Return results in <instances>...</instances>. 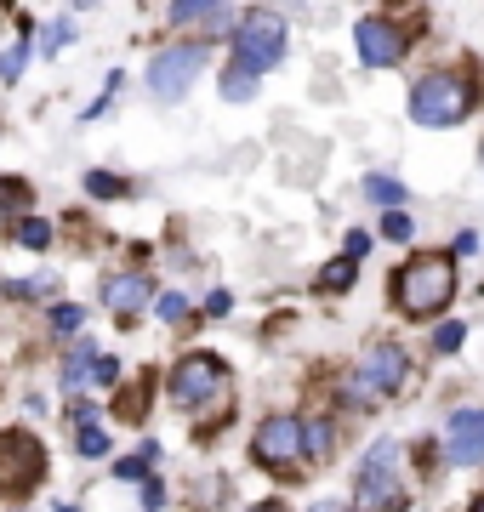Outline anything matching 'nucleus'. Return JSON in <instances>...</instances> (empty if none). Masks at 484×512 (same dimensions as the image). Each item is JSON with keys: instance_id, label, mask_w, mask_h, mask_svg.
I'll use <instances>...</instances> for the list:
<instances>
[{"instance_id": "f257e3e1", "label": "nucleus", "mask_w": 484, "mask_h": 512, "mask_svg": "<svg viewBox=\"0 0 484 512\" xmlns=\"http://www.w3.org/2000/svg\"><path fill=\"white\" fill-rule=\"evenodd\" d=\"M456 302V256L450 251H416L393 274V308L405 319H439Z\"/></svg>"}, {"instance_id": "f03ea898", "label": "nucleus", "mask_w": 484, "mask_h": 512, "mask_svg": "<svg viewBox=\"0 0 484 512\" xmlns=\"http://www.w3.org/2000/svg\"><path fill=\"white\" fill-rule=\"evenodd\" d=\"M166 399L183 410V416H223L228 399H234V370L217 353H183L166 376Z\"/></svg>"}, {"instance_id": "7ed1b4c3", "label": "nucleus", "mask_w": 484, "mask_h": 512, "mask_svg": "<svg viewBox=\"0 0 484 512\" xmlns=\"http://www.w3.org/2000/svg\"><path fill=\"white\" fill-rule=\"evenodd\" d=\"M405 507H410V484H405V467H399V444L376 439L354 467L348 512H405Z\"/></svg>"}, {"instance_id": "20e7f679", "label": "nucleus", "mask_w": 484, "mask_h": 512, "mask_svg": "<svg viewBox=\"0 0 484 512\" xmlns=\"http://www.w3.org/2000/svg\"><path fill=\"white\" fill-rule=\"evenodd\" d=\"M410 120L428 131H450L462 126L467 114H473V86H467V74L456 69H428L416 86H410Z\"/></svg>"}, {"instance_id": "39448f33", "label": "nucleus", "mask_w": 484, "mask_h": 512, "mask_svg": "<svg viewBox=\"0 0 484 512\" xmlns=\"http://www.w3.org/2000/svg\"><path fill=\"white\" fill-rule=\"evenodd\" d=\"M285 46H291V29H285L280 12H268V6H257V12H245L240 23H234V35H228V63L245 74H274L285 63Z\"/></svg>"}, {"instance_id": "423d86ee", "label": "nucleus", "mask_w": 484, "mask_h": 512, "mask_svg": "<svg viewBox=\"0 0 484 512\" xmlns=\"http://www.w3.org/2000/svg\"><path fill=\"white\" fill-rule=\"evenodd\" d=\"M251 467L274 478H308V461H302V421L297 416H262L257 433H251Z\"/></svg>"}, {"instance_id": "0eeeda50", "label": "nucleus", "mask_w": 484, "mask_h": 512, "mask_svg": "<svg viewBox=\"0 0 484 512\" xmlns=\"http://www.w3.org/2000/svg\"><path fill=\"white\" fill-rule=\"evenodd\" d=\"M46 478V444L23 427L0 433V495H29Z\"/></svg>"}, {"instance_id": "6e6552de", "label": "nucleus", "mask_w": 484, "mask_h": 512, "mask_svg": "<svg viewBox=\"0 0 484 512\" xmlns=\"http://www.w3.org/2000/svg\"><path fill=\"white\" fill-rule=\"evenodd\" d=\"M205 57H211V52H205L200 40H188V46H166V52H154V63H149L143 80H149V92L160 97V103H183L188 86L205 74Z\"/></svg>"}, {"instance_id": "1a4fd4ad", "label": "nucleus", "mask_w": 484, "mask_h": 512, "mask_svg": "<svg viewBox=\"0 0 484 512\" xmlns=\"http://www.w3.org/2000/svg\"><path fill=\"white\" fill-rule=\"evenodd\" d=\"M439 450H445V467H479L484 461V404H462L445 416V433H439Z\"/></svg>"}, {"instance_id": "9d476101", "label": "nucleus", "mask_w": 484, "mask_h": 512, "mask_svg": "<svg viewBox=\"0 0 484 512\" xmlns=\"http://www.w3.org/2000/svg\"><path fill=\"white\" fill-rule=\"evenodd\" d=\"M354 52H359L365 69H393V63H405L410 35L393 18H376V12H371V18L354 23Z\"/></svg>"}, {"instance_id": "9b49d317", "label": "nucleus", "mask_w": 484, "mask_h": 512, "mask_svg": "<svg viewBox=\"0 0 484 512\" xmlns=\"http://www.w3.org/2000/svg\"><path fill=\"white\" fill-rule=\"evenodd\" d=\"M359 382L371 387L376 399H393L410 387V353L399 342H371L365 359H359Z\"/></svg>"}, {"instance_id": "f8f14e48", "label": "nucleus", "mask_w": 484, "mask_h": 512, "mask_svg": "<svg viewBox=\"0 0 484 512\" xmlns=\"http://www.w3.org/2000/svg\"><path fill=\"white\" fill-rule=\"evenodd\" d=\"M97 302H103V308H109L120 325H137V319L154 308V279H143V274H114V279H103Z\"/></svg>"}, {"instance_id": "ddd939ff", "label": "nucleus", "mask_w": 484, "mask_h": 512, "mask_svg": "<svg viewBox=\"0 0 484 512\" xmlns=\"http://www.w3.org/2000/svg\"><path fill=\"white\" fill-rule=\"evenodd\" d=\"M97 353H103V348H97V336H75V342H69V353H63V370H57V382H63V393H69V399L92 387Z\"/></svg>"}, {"instance_id": "4468645a", "label": "nucleus", "mask_w": 484, "mask_h": 512, "mask_svg": "<svg viewBox=\"0 0 484 512\" xmlns=\"http://www.w3.org/2000/svg\"><path fill=\"white\" fill-rule=\"evenodd\" d=\"M302 421V461H308V473L314 467H325L331 461V450H336V427H331V416H297Z\"/></svg>"}, {"instance_id": "2eb2a0df", "label": "nucleus", "mask_w": 484, "mask_h": 512, "mask_svg": "<svg viewBox=\"0 0 484 512\" xmlns=\"http://www.w3.org/2000/svg\"><path fill=\"white\" fill-rule=\"evenodd\" d=\"M365 200L382 205V211H405L410 188L399 183V177H388V171H371V177H365Z\"/></svg>"}, {"instance_id": "dca6fc26", "label": "nucleus", "mask_w": 484, "mask_h": 512, "mask_svg": "<svg viewBox=\"0 0 484 512\" xmlns=\"http://www.w3.org/2000/svg\"><path fill=\"white\" fill-rule=\"evenodd\" d=\"M228 0H171V23H223Z\"/></svg>"}, {"instance_id": "f3484780", "label": "nucleus", "mask_w": 484, "mask_h": 512, "mask_svg": "<svg viewBox=\"0 0 484 512\" xmlns=\"http://www.w3.org/2000/svg\"><path fill=\"white\" fill-rule=\"evenodd\" d=\"M46 325H52L57 342H75L80 325H86V308H80V302H52V308H46Z\"/></svg>"}, {"instance_id": "a211bd4d", "label": "nucleus", "mask_w": 484, "mask_h": 512, "mask_svg": "<svg viewBox=\"0 0 484 512\" xmlns=\"http://www.w3.org/2000/svg\"><path fill=\"white\" fill-rule=\"evenodd\" d=\"M354 279H359V262H348V256H336V262H325V268H319V291L348 296V291H354Z\"/></svg>"}, {"instance_id": "6ab92c4d", "label": "nucleus", "mask_w": 484, "mask_h": 512, "mask_svg": "<svg viewBox=\"0 0 484 512\" xmlns=\"http://www.w3.org/2000/svg\"><path fill=\"white\" fill-rule=\"evenodd\" d=\"M149 399H154V382L143 376V382H131V387H120V399H114V416H149Z\"/></svg>"}, {"instance_id": "aec40b11", "label": "nucleus", "mask_w": 484, "mask_h": 512, "mask_svg": "<svg viewBox=\"0 0 484 512\" xmlns=\"http://www.w3.org/2000/svg\"><path fill=\"white\" fill-rule=\"evenodd\" d=\"M86 194L92 200H126L131 177H120V171H86Z\"/></svg>"}, {"instance_id": "412c9836", "label": "nucleus", "mask_w": 484, "mask_h": 512, "mask_svg": "<svg viewBox=\"0 0 484 512\" xmlns=\"http://www.w3.org/2000/svg\"><path fill=\"white\" fill-rule=\"evenodd\" d=\"M154 319H160V325H188V319H194V302H188L183 291H160L154 296Z\"/></svg>"}, {"instance_id": "4be33fe9", "label": "nucleus", "mask_w": 484, "mask_h": 512, "mask_svg": "<svg viewBox=\"0 0 484 512\" xmlns=\"http://www.w3.org/2000/svg\"><path fill=\"white\" fill-rule=\"evenodd\" d=\"M12 239H18L23 251H46V245L57 239V228H52L46 217H23L18 228H12Z\"/></svg>"}, {"instance_id": "5701e85b", "label": "nucleus", "mask_w": 484, "mask_h": 512, "mask_svg": "<svg viewBox=\"0 0 484 512\" xmlns=\"http://www.w3.org/2000/svg\"><path fill=\"white\" fill-rule=\"evenodd\" d=\"M251 97H257V74H245V69L228 63L223 69V103H251Z\"/></svg>"}, {"instance_id": "b1692460", "label": "nucleus", "mask_w": 484, "mask_h": 512, "mask_svg": "<svg viewBox=\"0 0 484 512\" xmlns=\"http://www.w3.org/2000/svg\"><path fill=\"white\" fill-rule=\"evenodd\" d=\"M462 342H467V325H462V319H445V325L433 330V353H439V359L462 353Z\"/></svg>"}, {"instance_id": "393cba45", "label": "nucleus", "mask_w": 484, "mask_h": 512, "mask_svg": "<svg viewBox=\"0 0 484 512\" xmlns=\"http://www.w3.org/2000/svg\"><path fill=\"white\" fill-rule=\"evenodd\" d=\"M75 450H80L86 461H103V456H109V433L92 421V427H80V433H75Z\"/></svg>"}, {"instance_id": "a878e982", "label": "nucleus", "mask_w": 484, "mask_h": 512, "mask_svg": "<svg viewBox=\"0 0 484 512\" xmlns=\"http://www.w3.org/2000/svg\"><path fill=\"white\" fill-rule=\"evenodd\" d=\"M376 239H393V245H410V239H416V222H410V211H388V217H382V234Z\"/></svg>"}, {"instance_id": "bb28decb", "label": "nucleus", "mask_w": 484, "mask_h": 512, "mask_svg": "<svg viewBox=\"0 0 484 512\" xmlns=\"http://www.w3.org/2000/svg\"><path fill=\"white\" fill-rule=\"evenodd\" d=\"M29 205V183L23 177H0V211H23Z\"/></svg>"}, {"instance_id": "cd10ccee", "label": "nucleus", "mask_w": 484, "mask_h": 512, "mask_svg": "<svg viewBox=\"0 0 484 512\" xmlns=\"http://www.w3.org/2000/svg\"><path fill=\"white\" fill-rule=\"evenodd\" d=\"M126 376H120V359L114 353H97V365H92V387H120Z\"/></svg>"}, {"instance_id": "c85d7f7f", "label": "nucleus", "mask_w": 484, "mask_h": 512, "mask_svg": "<svg viewBox=\"0 0 484 512\" xmlns=\"http://www.w3.org/2000/svg\"><path fill=\"white\" fill-rule=\"evenodd\" d=\"M149 473H154V467H149V461H137V456H120V461H114V478H120V484H143Z\"/></svg>"}, {"instance_id": "c756f323", "label": "nucleus", "mask_w": 484, "mask_h": 512, "mask_svg": "<svg viewBox=\"0 0 484 512\" xmlns=\"http://www.w3.org/2000/svg\"><path fill=\"white\" fill-rule=\"evenodd\" d=\"M69 35H75V23H69V18H63V23H52V29H46V35H40V52L52 57L57 46H69Z\"/></svg>"}, {"instance_id": "7c9ffc66", "label": "nucleus", "mask_w": 484, "mask_h": 512, "mask_svg": "<svg viewBox=\"0 0 484 512\" xmlns=\"http://www.w3.org/2000/svg\"><path fill=\"white\" fill-rule=\"evenodd\" d=\"M23 63H29V46H12V52L0 57V80L12 86V80H18V74H23Z\"/></svg>"}, {"instance_id": "2f4dec72", "label": "nucleus", "mask_w": 484, "mask_h": 512, "mask_svg": "<svg viewBox=\"0 0 484 512\" xmlns=\"http://www.w3.org/2000/svg\"><path fill=\"white\" fill-rule=\"evenodd\" d=\"M160 501H166V484H160V473L143 478V512H160Z\"/></svg>"}, {"instance_id": "473e14b6", "label": "nucleus", "mask_w": 484, "mask_h": 512, "mask_svg": "<svg viewBox=\"0 0 484 512\" xmlns=\"http://www.w3.org/2000/svg\"><path fill=\"white\" fill-rule=\"evenodd\" d=\"M371 245H376V239L365 234V228H348V251H342V256H348V262H359V256H371Z\"/></svg>"}, {"instance_id": "72a5a7b5", "label": "nucleus", "mask_w": 484, "mask_h": 512, "mask_svg": "<svg viewBox=\"0 0 484 512\" xmlns=\"http://www.w3.org/2000/svg\"><path fill=\"white\" fill-rule=\"evenodd\" d=\"M450 256H462V262H467V256H479V234H473V228H462V234L450 239Z\"/></svg>"}, {"instance_id": "f704fd0d", "label": "nucleus", "mask_w": 484, "mask_h": 512, "mask_svg": "<svg viewBox=\"0 0 484 512\" xmlns=\"http://www.w3.org/2000/svg\"><path fill=\"white\" fill-rule=\"evenodd\" d=\"M228 308H234V296H228V291H211V296H205V313H211V319H223Z\"/></svg>"}, {"instance_id": "c9c22d12", "label": "nucleus", "mask_w": 484, "mask_h": 512, "mask_svg": "<svg viewBox=\"0 0 484 512\" xmlns=\"http://www.w3.org/2000/svg\"><path fill=\"white\" fill-rule=\"evenodd\" d=\"M245 512H291V507H285L280 495H268V501H251V507H245Z\"/></svg>"}, {"instance_id": "e433bc0d", "label": "nucleus", "mask_w": 484, "mask_h": 512, "mask_svg": "<svg viewBox=\"0 0 484 512\" xmlns=\"http://www.w3.org/2000/svg\"><path fill=\"white\" fill-rule=\"evenodd\" d=\"M302 512H348L342 501H314V507H302Z\"/></svg>"}, {"instance_id": "4c0bfd02", "label": "nucleus", "mask_w": 484, "mask_h": 512, "mask_svg": "<svg viewBox=\"0 0 484 512\" xmlns=\"http://www.w3.org/2000/svg\"><path fill=\"white\" fill-rule=\"evenodd\" d=\"M462 512H484V495H473V501H467V507Z\"/></svg>"}, {"instance_id": "58836bf2", "label": "nucleus", "mask_w": 484, "mask_h": 512, "mask_svg": "<svg viewBox=\"0 0 484 512\" xmlns=\"http://www.w3.org/2000/svg\"><path fill=\"white\" fill-rule=\"evenodd\" d=\"M52 512H80V507H69V501H57V507Z\"/></svg>"}, {"instance_id": "ea45409f", "label": "nucleus", "mask_w": 484, "mask_h": 512, "mask_svg": "<svg viewBox=\"0 0 484 512\" xmlns=\"http://www.w3.org/2000/svg\"><path fill=\"white\" fill-rule=\"evenodd\" d=\"M479 160H484V148H479Z\"/></svg>"}, {"instance_id": "a19ab883", "label": "nucleus", "mask_w": 484, "mask_h": 512, "mask_svg": "<svg viewBox=\"0 0 484 512\" xmlns=\"http://www.w3.org/2000/svg\"><path fill=\"white\" fill-rule=\"evenodd\" d=\"M12 512H23V507H12Z\"/></svg>"}]
</instances>
